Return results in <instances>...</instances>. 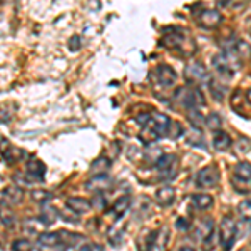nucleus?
Segmentation results:
<instances>
[{"label": "nucleus", "instance_id": "obj_1", "mask_svg": "<svg viewBox=\"0 0 251 251\" xmlns=\"http://www.w3.org/2000/svg\"><path fill=\"white\" fill-rule=\"evenodd\" d=\"M169 123H171V119L166 114H163V112H157V111L149 112L148 121L143 124V129H141V134H139L141 141L146 144H151L159 139V137L166 136Z\"/></svg>", "mask_w": 251, "mask_h": 251}, {"label": "nucleus", "instance_id": "obj_2", "mask_svg": "<svg viewBox=\"0 0 251 251\" xmlns=\"http://www.w3.org/2000/svg\"><path fill=\"white\" fill-rule=\"evenodd\" d=\"M176 99L188 111H200L201 106H206L203 92L198 87H179L176 92Z\"/></svg>", "mask_w": 251, "mask_h": 251}, {"label": "nucleus", "instance_id": "obj_3", "mask_svg": "<svg viewBox=\"0 0 251 251\" xmlns=\"http://www.w3.org/2000/svg\"><path fill=\"white\" fill-rule=\"evenodd\" d=\"M164 46L174 49V50H186L188 44H191L189 35L181 29V27H168L164 30V37H163Z\"/></svg>", "mask_w": 251, "mask_h": 251}, {"label": "nucleus", "instance_id": "obj_4", "mask_svg": "<svg viewBox=\"0 0 251 251\" xmlns=\"http://www.w3.org/2000/svg\"><path fill=\"white\" fill-rule=\"evenodd\" d=\"M238 238V231H236V223H234L233 218L225 216L221 221L220 226V243L225 251H229L233 248V243Z\"/></svg>", "mask_w": 251, "mask_h": 251}, {"label": "nucleus", "instance_id": "obj_5", "mask_svg": "<svg viewBox=\"0 0 251 251\" xmlns=\"http://www.w3.org/2000/svg\"><path fill=\"white\" fill-rule=\"evenodd\" d=\"M220 169L218 166H206L196 174V184L200 188H213L220 183Z\"/></svg>", "mask_w": 251, "mask_h": 251}, {"label": "nucleus", "instance_id": "obj_6", "mask_svg": "<svg viewBox=\"0 0 251 251\" xmlns=\"http://www.w3.org/2000/svg\"><path fill=\"white\" fill-rule=\"evenodd\" d=\"M156 168L163 179H173L177 173V156L176 154H163L157 159Z\"/></svg>", "mask_w": 251, "mask_h": 251}, {"label": "nucleus", "instance_id": "obj_7", "mask_svg": "<svg viewBox=\"0 0 251 251\" xmlns=\"http://www.w3.org/2000/svg\"><path fill=\"white\" fill-rule=\"evenodd\" d=\"M184 74H186V79L191 84H204L209 80L208 71H206L203 64L198 62V60H193V62H189L188 66H186Z\"/></svg>", "mask_w": 251, "mask_h": 251}, {"label": "nucleus", "instance_id": "obj_8", "mask_svg": "<svg viewBox=\"0 0 251 251\" xmlns=\"http://www.w3.org/2000/svg\"><path fill=\"white\" fill-rule=\"evenodd\" d=\"M152 79H154L161 87H173L177 75L173 67L166 66V64H161V66H157L154 69V72H152Z\"/></svg>", "mask_w": 251, "mask_h": 251}, {"label": "nucleus", "instance_id": "obj_9", "mask_svg": "<svg viewBox=\"0 0 251 251\" xmlns=\"http://www.w3.org/2000/svg\"><path fill=\"white\" fill-rule=\"evenodd\" d=\"M221 20H223V15L220 14V10H214V9H203L200 12V15H198L200 25L208 30L216 29L221 24Z\"/></svg>", "mask_w": 251, "mask_h": 251}, {"label": "nucleus", "instance_id": "obj_10", "mask_svg": "<svg viewBox=\"0 0 251 251\" xmlns=\"http://www.w3.org/2000/svg\"><path fill=\"white\" fill-rule=\"evenodd\" d=\"M231 107L236 114H240L245 119H251V102L243 96L240 91H234L231 96Z\"/></svg>", "mask_w": 251, "mask_h": 251}, {"label": "nucleus", "instance_id": "obj_11", "mask_svg": "<svg viewBox=\"0 0 251 251\" xmlns=\"http://www.w3.org/2000/svg\"><path fill=\"white\" fill-rule=\"evenodd\" d=\"M211 64H213V67L216 69L218 74L225 75V77H231V75H233L234 67L231 66V62H229V60L226 59L223 54H216V55H213Z\"/></svg>", "mask_w": 251, "mask_h": 251}, {"label": "nucleus", "instance_id": "obj_12", "mask_svg": "<svg viewBox=\"0 0 251 251\" xmlns=\"http://www.w3.org/2000/svg\"><path fill=\"white\" fill-rule=\"evenodd\" d=\"M111 176L107 174H100V176H92L91 179L87 181L86 188L91 189V191H96V193H100V191H106L107 188H111Z\"/></svg>", "mask_w": 251, "mask_h": 251}, {"label": "nucleus", "instance_id": "obj_13", "mask_svg": "<svg viewBox=\"0 0 251 251\" xmlns=\"http://www.w3.org/2000/svg\"><path fill=\"white\" fill-rule=\"evenodd\" d=\"M66 206L75 214H84L92 208V204L89 203L86 198H67Z\"/></svg>", "mask_w": 251, "mask_h": 251}, {"label": "nucleus", "instance_id": "obj_14", "mask_svg": "<svg viewBox=\"0 0 251 251\" xmlns=\"http://www.w3.org/2000/svg\"><path fill=\"white\" fill-rule=\"evenodd\" d=\"M231 144H233V139L228 132L221 131V129L220 131H214V136H213L214 149H218V151H228V149L231 148Z\"/></svg>", "mask_w": 251, "mask_h": 251}, {"label": "nucleus", "instance_id": "obj_15", "mask_svg": "<svg viewBox=\"0 0 251 251\" xmlns=\"http://www.w3.org/2000/svg\"><path fill=\"white\" fill-rule=\"evenodd\" d=\"M157 231H144L137 240V248L139 251H151L157 243Z\"/></svg>", "mask_w": 251, "mask_h": 251}, {"label": "nucleus", "instance_id": "obj_16", "mask_svg": "<svg viewBox=\"0 0 251 251\" xmlns=\"http://www.w3.org/2000/svg\"><path fill=\"white\" fill-rule=\"evenodd\" d=\"M27 176H30L32 179H44V174H46V166H44L42 161L39 159H30L29 163H27Z\"/></svg>", "mask_w": 251, "mask_h": 251}, {"label": "nucleus", "instance_id": "obj_17", "mask_svg": "<svg viewBox=\"0 0 251 251\" xmlns=\"http://www.w3.org/2000/svg\"><path fill=\"white\" fill-rule=\"evenodd\" d=\"M213 233H214V223L206 218V220H203L198 225L196 231H194V236H196V240L204 241V240H208Z\"/></svg>", "mask_w": 251, "mask_h": 251}, {"label": "nucleus", "instance_id": "obj_18", "mask_svg": "<svg viewBox=\"0 0 251 251\" xmlns=\"http://www.w3.org/2000/svg\"><path fill=\"white\" fill-rule=\"evenodd\" d=\"M186 143H188L189 146H194V148L206 149L204 136H203L201 127H191V131H189L188 136H186Z\"/></svg>", "mask_w": 251, "mask_h": 251}, {"label": "nucleus", "instance_id": "obj_19", "mask_svg": "<svg viewBox=\"0 0 251 251\" xmlns=\"http://www.w3.org/2000/svg\"><path fill=\"white\" fill-rule=\"evenodd\" d=\"M24 198V191L19 186H9V188L3 191V201L7 204H19Z\"/></svg>", "mask_w": 251, "mask_h": 251}, {"label": "nucleus", "instance_id": "obj_20", "mask_svg": "<svg viewBox=\"0 0 251 251\" xmlns=\"http://www.w3.org/2000/svg\"><path fill=\"white\" fill-rule=\"evenodd\" d=\"M156 200L163 206H171L174 203V200H176V191H174L173 188H169V186L161 188V189H157V193H156Z\"/></svg>", "mask_w": 251, "mask_h": 251}, {"label": "nucleus", "instance_id": "obj_21", "mask_svg": "<svg viewBox=\"0 0 251 251\" xmlns=\"http://www.w3.org/2000/svg\"><path fill=\"white\" fill-rule=\"evenodd\" d=\"M191 201L198 209H201V211H206V209H209L214 204V198L211 194H194L191 198Z\"/></svg>", "mask_w": 251, "mask_h": 251}, {"label": "nucleus", "instance_id": "obj_22", "mask_svg": "<svg viewBox=\"0 0 251 251\" xmlns=\"http://www.w3.org/2000/svg\"><path fill=\"white\" fill-rule=\"evenodd\" d=\"M129 206H131V198L123 196V198H119L114 204H112V208H111V211H109V213H111L114 218H119V216H123L126 211H127Z\"/></svg>", "mask_w": 251, "mask_h": 251}, {"label": "nucleus", "instance_id": "obj_23", "mask_svg": "<svg viewBox=\"0 0 251 251\" xmlns=\"http://www.w3.org/2000/svg\"><path fill=\"white\" fill-rule=\"evenodd\" d=\"M84 236L71 231H59V245H64L66 248H71V246L77 245L79 241H82Z\"/></svg>", "mask_w": 251, "mask_h": 251}, {"label": "nucleus", "instance_id": "obj_24", "mask_svg": "<svg viewBox=\"0 0 251 251\" xmlns=\"http://www.w3.org/2000/svg\"><path fill=\"white\" fill-rule=\"evenodd\" d=\"M22 156H24V151H22V149L14 148V146H10V144L5 141V149H2V157L7 161V163H15V161H19Z\"/></svg>", "mask_w": 251, "mask_h": 251}, {"label": "nucleus", "instance_id": "obj_25", "mask_svg": "<svg viewBox=\"0 0 251 251\" xmlns=\"http://www.w3.org/2000/svg\"><path fill=\"white\" fill-rule=\"evenodd\" d=\"M234 177L238 179H243V181H251V164L250 163H238L234 166Z\"/></svg>", "mask_w": 251, "mask_h": 251}, {"label": "nucleus", "instance_id": "obj_26", "mask_svg": "<svg viewBox=\"0 0 251 251\" xmlns=\"http://www.w3.org/2000/svg\"><path fill=\"white\" fill-rule=\"evenodd\" d=\"M111 168V161L107 157H99V159L94 161V164L91 166V171L96 174V176H100V174H106L107 169Z\"/></svg>", "mask_w": 251, "mask_h": 251}, {"label": "nucleus", "instance_id": "obj_27", "mask_svg": "<svg viewBox=\"0 0 251 251\" xmlns=\"http://www.w3.org/2000/svg\"><path fill=\"white\" fill-rule=\"evenodd\" d=\"M55 220H57V209L52 208V206H46L44 211L40 213V216H39V221H42L46 226L52 225Z\"/></svg>", "mask_w": 251, "mask_h": 251}, {"label": "nucleus", "instance_id": "obj_28", "mask_svg": "<svg viewBox=\"0 0 251 251\" xmlns=\"http://www.w3.org/2000/svg\"><path fill=\"white\" fill-rule=\"evenodd\" d=\"M39 245L42 246H55L59 245V231L57 233H42L37 238Z\"/></svg>", "mask_w": 251, "mask_h": 251}, {"label": "nucleus", "instance_id": "obj_29", "mask_svg": "<svg viewBox=\"0 0 251 251\" xmlns=\"http://www.w3.org/2000/svg\"><path fill=\"white\" fill-rule=\"evenodd\" d=\"M183 126H181L179 123H169V127H168V132H166V134H168L169 137H171V139H176V137H179L181 134H183Z\"/></svg>", "mask_w": 251, "mask_h": 251}, {"label": "nucleus", "instance_id": "obj_30", "mask_svg": "<svg viewBox=\"0 0 251 251\" xmlns=\"http://www.w3.org/2000/svg\"><path fill=\"white\" fill-rule=\"evenodd\" d=\"M0 220H2L3 225H14L15 223L14 214H12V211L7 208V206H3V208L0 209Z\"/></svg>", "mask_w": 251, "mask_h": 251}, {"label": "nucleus", "instance_id": "obj_31", "mask_svg": "<svg viewBox=\"0 0 251 251\" xmlns=\"http://www.w3.org/2000/svg\"><path fill=\"white\" fill-rule=\"evenodd\" d=\"M49 198H50V194H49L47 191H44V189H35V191H32V200L37 201V203L46 204Z\"/></svg>", "mask_w": 251, "mask_h": 251}, {"label": "nucleus", "instance_id": "obj_32", "mask_svg": "<svg viewBox=\"0 0 251 251\" xmlns=\"http://www.w3.org/2000/svg\"><path fill=\"white\" fill-rule=\"evenodd\" d=\"M32 245L29 243V240H17L12 243V251H30Z\"/></svg>", "mask_w": 251, "mask_h": 251}, {"label": "nucleus", "instance_id": "obj_33", "mask_svg": "<svg viewBox=\"0 0 251 251\" xmlns=\"http://www.w3.org/2000/svg\"><path fill=\"white\" fill-rule=\"evenodd\" d=\"M204 121L208 123V127H211L213 131H220V127H221V119H220V116H218V114H209Z\"/></svg>", "mask_w": 251, "mask_h": 251}, {"label": "nucleus", "instance_id": "obj_34", "mask_svg": "<svg viewBox=\"0 0 251 251\" xmlns=\"http://www.w3.org/2000/svg\"><path fill=\"white\" fill-rule=\"evenodd\" d=\"M240 213H241V216L245 218V220H251V200L248 201H243V203L240 204Z\"/></svg>", "mask_w": 251, "mask_h": 251}, {"label": "nucleus", "instance_id": "obj_35", "mask_svg": "<svg viewBox=\"0 0 251 251\" xmlns=\"http://www.w3.org/2000/svg\"><path fill=\"white\" fill-rule=\"evenodd\" d=\"M236 148H238V152H248L250 151V148H251V141L248 139V137H240L238 139V144H236Z\"/></svg>", "mask_w": 251, "mask_h": 251}, {"label": "nucleus", "instance_id": "obj_36", "mask_svg": "<svg viewBox=\"0 0 251 251\" xmlns=\"http://www.w3.org/2000/svg\"><path fill=\"white\" fill-rule=\"evenodd\" d=\"M69 49H71L72 52L79 50V49H80V37H79V35L71 37V40H69Z\"/></svg>", "mask_w": 251, "mask_h": 251}, {"label": "nucleus", "instance_id": "obj_37", "mask_svg": "<svg viewBox=\"0 0 251 251\" xmlns=\"http://www.w3.org/2000/svg\"><path fill=\"white\" fill-rule=\"evenodd\" d=\"M176 228L179 229V231H186V229H189V221L184 220V218H177V220H176Z\"/></svg>", "mask_w": 251, "mask_h": 251}, {"label": "nucleus", "instance_id": "obj_38", "mask_svg": "<svg viewBox=\"0 0 251 251\" xmlns=\"http://www.w3.org/2000/svg\"><path fill=\"white\" fill-rule=\"evenodd\" d=\"M177 251H194V248H191V246H183V248H179Z\"/></svg>", "mask_w": 251, "mask_h": 251}, {"label": "nucleus", "instance_id": "obj_39", "mask_svg": "<svg viewBox=\"0 0 251 251\" xmlns=\"http://www.w3.org/2000/svg\"><path fill=\"white\" fill-rule=\"evenodd\" d=\"M79 251H92V248H91V246H87V245H84V246H80Z\"/></svg>", "mask_w": 251, "mask_h": 251}, {"label": "nucleus", "instance_id": "obj_40", "mask_svg": "<svg viewBox=\"0 0 251 251\" xmlns=\"http://www.w3.org/2000/svg\"><path fill=\"white\" fill-rule=\"evenodd\" d=\"M30 251H40V250H37V248H32Z\"/></svg>", "mask_w": 251, "mask_h": 251}, {"label": "nucleus", "instance_id": "obj_41", "mask_svg": "<svg viewBox=\"0 0 251 251\" xmlns=\"http://www.w3.org/2000/svg\"><path fill=\"white\" fill-rule=\"evenodd\" d=\"M250 32H251V27H250Z\"/></svg>", "mask_w": 251, "mask_h": 251}]
</instances>
